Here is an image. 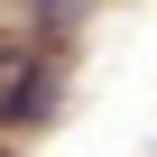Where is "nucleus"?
I'll return each instance as SVG.
<instances>
[{"label":"nucleus","mask_w":157,"mask_h":157,"mask_svg":"<svg viewBox=\"0 0 157 157\" xmlns=\"http://www.w3.org/2000/svg\"><path fill=\"white\" fill-rule=\"evenodd\" d=\"M46 120V56L28 37H0V129H37Z\"/></svg>","instance_id":"nucleus-1"}]
</instances>
